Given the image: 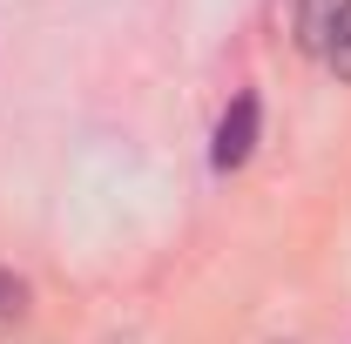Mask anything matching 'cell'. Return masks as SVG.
<instances>
[{
	"instance_id": "2",
	"label": "cell",
	"mask_w": 351,
	"mask_h": 344,
	"mask_svg": "<svg viewBox=\"0 0 351 344\" xmlns=\"http://www.w3.org/2000/svg\"><path fill=\"white\" fill-rule=\"evenodd\" d=\"M345 14H351V0H298V47L324 61V47H331Z\"/></svg>"
},
{
	"instance_id": "4",
	"label": "cell",
	"mask_w": 351,
	"mask_h": 344,
	"mask_svg": "<svg viewBox=\"0 0 351 344\" xmlns=\"http://www.w3.org/2000/svg\"><path fill=\"white\" fill-rule=\"evenodd\" d=\"M21 297H27V291H21V284H14V277L0 270V310H21Z\"/></svg>"
},
{
	"instance_id": "3",
	"label": "cell",
	"mask_w": 351,
	"mask_h": 344,
	"mask_svg": "<svg viewBox=\"0 0 351 344\" xmlns=\"http://www.w3.org/2000/svg\"><path fill=\"white\" fill-rule=\"evenodd\" d=\"M324 68H331L338 82H351V14L338 21V34H331V47H324Z\"/></svg>"
},
{
	"instance_id": "1",
	"label": "cell",
	"mask_w": 351,
	"mask_h": 344,
	"mask_svg": "<svg viewBox=\"0 0 351 344\" xmlns=\"http://www.w3.org/2000/svg\"><path fill=\"white\" fill-rule=\"evenodd\" d=\"M250 149H257V95H237L230 115L217 122V149H210V162H217V169H243Z\"/></svg>"
}]
</instances>
